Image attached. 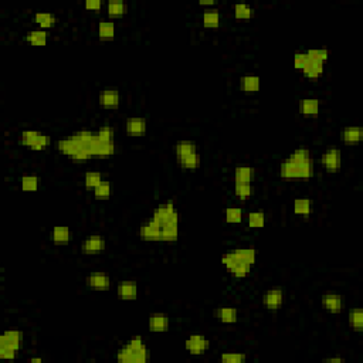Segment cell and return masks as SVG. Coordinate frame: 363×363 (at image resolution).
Listing matches in <instances>:
<instances>
[{"label":"cell","mask_w":363,"mask_h":363,"mask_svg":"<svg viewBox=\"0 0 363 363\" xmlns=\"http://www.w3.org/2000/svg\"><path fill=\"white\" fill-rule=\"evenodd\" d=\"M116 359L121 363H145L149 359V349L144 345L141 336H133L118 350Z\"/></svg>","instance_id":"cell-1"},{"label":"cell","mask_w":363,"mask_h":363,"mask_svg":"<svg viewBox=\"0 0 363 363\" xmlns=\"http://www.w3.org/2000/svg\"><path fill=\"white\" fill-rule=\"evenodd\" d=\"M280 173L282 178L285 179H295V178H302V179H309L314 175V165L312 163H305V165H294L290 161H285L281 163Z\"/></svg>","instance_id":"cell-2"},{"label":"cell","mask_w":363,"mask_h":363,"mask_svg":"<svg viewBox=\"0 0 363 363\" xmlns=\"http://www.w3.org/2000/svg\"><path fill=\"white\" fill-rule=\"evenodd\" d=\"M18 142L33 150H41L51 145V138L38 131H23L20 133Z\"/></svg>","instance_id":"cell-3"},{"label":"cell","mask_w":363,"mask_h":363,"mask_svg":"<svg viewBox=\"0 0 363 363\" xmlns=\"http://www.w3.org/2000/svg\"><path fill=\"white\" fill-rule=\"evenodd\" d=\"M152 220L158 223L161 227L170 223H179V215L175 209L173 201H167L163 206L156 207L152 213Z\"/></svg>","instance_id":"cell-4"},{"label":"cell","mask_w":363,"mask_h":363,"mask_svg":"<svg viewBox=\"0 0 363 363\" xmlns=\"http://www.w3.org/2000/svg\"><path fill=\"white\" fill-rule=\"evenodd\" d=\"M186 349L189 353L192 355H201L204 352L209 350L210 347V341L203 336V335H190L187 339H186Z\"/></svg>","instance_id":"cell-5"},{"label":"cell","mask_w":363,"mask_h":363,"mask_svg":"<svg viewBox=\"0 0 363 363\" xmlns=\"http://www.w3.org/2000/svg\"><path fill=\"white\" fill-rule=\"evenodd\" d=\"M321 163L328 172H336L339 170V167L342 165V155L341 150L336 148L328 149L327 152H324V155L321 156Z\"/></svg>","instance_id":"cell-6"},{"label":"cell","mask_w":363,"mask_h":363,"mask_svg":"<svg viewBox=\"0 0 363 363\" xmlns=\"http://www.w3.org/2000/svg\"><path fill=\"white\" fill-rule=\"evenodd\" d=\"M139 236L146 241H162V227L150 218L141 226Z\"/></svg>","instance_id":"cell-7"},{"label":"cell","mask_w":363,"mask_h":363,"mask_svg":"<svg viewBox=\"0 0 363 363\" xmlns=\"http://www.w3.org/2000/svg\"><path fill=\"white\" fill-rule=\"evenodd\" d=\"M21 339H23V335H21L20 330H6L0 336V349H10V350H16L17 352L20 349V345H21Z\"/></svg>","instance_id":"cell-8"},{"label":"cell","mask_w":363,"mask_h":363,"mask_svg":"<svg viewBox=\"0 0 363 363\" xmlns=\"http://www.w3.org/2000/svg\"><path fill=\"white\" fill-rule=\"evenodd\" d=\"M90 156H109L115 152V144L114 142H102L97 139L91 145L83 148Z\"/></svg>","instance_id":"cell-9"},{"label":"cell","mask_w":363,"mask_h":363,"mask_svg":"<svg viewBox=\"0 0 363 363\" xmlns=\"http://www.w3.org/2000/svg\"><path fill=\"white\" fill-rule=\"evenodd\" d=\"M81 250L84 254H99L105 250V238L98 234L90 236L83 241Z\"/></svg>","instance_id":"cell-10"},{"label":"cell","mask_w":363,"mask_h":363,"mask_svg":"<svg viewBox=\"0 0 363 363\" xmlns=\"http://www.w3.org/2000/svg\"><path fill=\"white\" fill-rule=\"evenodd\" d=\"M322 305L327 311H329L332 314H339L345 307V301L341 295L335 292H327L322 297Z\"/></svg>","instance_id":"cell-11"},{"label":"cell","mask_w":363,"mask_h":363,"mask_svg":"<svg viewBox=\"0 0 363 363\" xmlns=\"http://www.w3.org/2000/svg\"><path fill=\"white\" fill-rule=\"evenodd\" d=\"M119 91L116 88H105L99 94V104L107 109H114L119 105Z\"/></svg>","instance_id":"cell-12"},{"label":"cell","mask_w":363,"mask_h":363,"mask_svg":"<svg viewBox=\"0 0 363 363\" xmlns=\"http://www.w3.org/2000/svg\"><path fill=\"white\" fill-rule=\"evenodd\" d=\"M85 282L90 288H94V290H98V291H107L109 290L111 287V280L107 274L104 272H95V274H91L85 278Z\"/></svg>","instance_id":"cell-13"},{"label":"cell","mask_w":363,"mask_h":363,"mask_svg":"<svg viewBox=\"0 0 363 363\" xmlns=\"http://www.w3.org/2000/svg\"><path fill=\"white\" fill-rule=\"evenodd\" d=\"M263 302L268 309H278L284 302V292L280 288L268 290L264 294Z\"/></svg>","instance_id":"cell-14"},{"label":"cell","mask_w":363,"mask_h":363,"mask_svg":"<svg viewBox=\"0 0 363 363\" xmlns=\"http://www.w3.org/2000/svg\"><path fill=\"white\" fill-rule=\"evenodd\" d=\"M118 297L125 301L138 297V285L133 281H121L118 284Z\"/></svg>","instance_id":"cell-15"},{"label":"cell","mask_w":363,"mask_h":363,"mask_svg":"<svg viewBox=\"0 0 363 363\" xmlns=\"http://www.w3.org/2000/svg\"><path fill=\"white\" fill-rule=\"evenodd\" d=\"M319 101L316 98H304L299 101V112L307 118H312L319 114Z\"/></svg>","instance_id":"cell-16"},{"label":"cell","mask_w":363,"mask_h":363,"mask_svg":"<svg viewBox=\"0 0 363 363\" xmlns=\"http://www.w3.org/2000/svg\"><path fill=\"white\" fill-rule=\"evenodd\" d=\"M169 328V316L166 314H152L149 316V329L152 332H166Z\"/></svg>","instance_id":"cell-17"},{"label":"cell","mask_w":363,"mask_h":363,"mask_svg":"<svg viewBox=\"0 0 363 363\" xmlns=\"http://www.w3.org/2000/svg\"><path fill=\"white\" fill-rule=\"evenodd\" d=\"M301 71L304 73V75H305L307 78H311V80L319 78V77L324 74V63L309 58L308 63L305 64V67H304Z\"/></svg>","instance_id":"cell-18"},{"label":"cell","mask_w":363,"mask_h":363,"mask_svg":"<svg viewBox=\"0 0 363 363\" xmlns=\"http://www.w3.org/2000/svg\"><path fill=\"white\" fill-rule=\"evenodd\" d=\"M255 178V170L251 166H238L234 170V183H251Z\"/></svg>","instance_id":"cell-19"},{"label":"cell","mask_w":363,"mask_h":363,"mask_svg":"<svg viewBox=\"0 0 363 363\" xmlns=\"http://www.w3.org/2000/svg\"><path fill=\"white\" fill-rule=\"evenodd\" d=\"M127 132L133 136H139L146 132V121L144 118H129L125 124Z\"/></svg>","instance_id":"cell-20"},{"label":"cell","mask_w":363,"mask_h":363,"mask_svg":"<svg viewBox=\"0 0 363 363\" xmlns=\"http://www.w3.org/2000/svg\"><path fill=\"white\" fill-rule=\"evenodd\" d=\"M363 138V129L359 127H346L342 132V139L347 145H355Z\"/></svg>","instance_id":"cell-21"},{"label":"cell","mask_w":363,"mask_h":363,"mask_svg":"<svg viewBox=\"0 0 363 363\" xmlns=\"http://www.w3.org/2000/svg\"><path fill=\"white\" fill-rule=\"evenodd\" d=\"M73 233L66 226H55L51 231V238L55 244H66L71 240Z\"/></svg>","instance_id":"cell-22"},{"label":"cell","mask_w":363,"mask_h":363,"mask_svg":"<svg viewBox=\"0 0 363 363\" xmlns=\"http://www.w3.org/2000/svg\"><path fill=\"white\" fill-rule=\"evenodd\" d=\"M81 148H85L88 145H91L92 142H95L98 139V135L97 132H91V131H77V132L73 133L71 136Z\"/></svg>","instance_id":"cell-23"},{"label":"cell","mask_w":363,"mask_h":363,"mask_svg":"<svg viewBox=\"0 0 363 363\" xmlns=\"http://www.w3.org/2000/svg\"><path fill=\"white\" fill-rule=\"evenodd\" d=\"M291 163L294 165H305V163H312V158H311V152L308 149H297L295 152H292L288 159Z\"/></svg>","instance_id":"cell-24"},{"label":"cell","mask_w":363,"mask_h":363,"mask_svg":"<svg viewBox=\"0 0 363 363\" xmlns=\"http://www.w3.org/2000/svg\"><path fill=\"white\" fill-rule=\"evenodd\" d=\"M57 149L61 152V153H64V155H67V156H74L80 149H81V146L73 139V138H70V139H61V141H58L57 142Z\"/></svg>","instance_id":"cell-25"},{"label":"cell","mask_w":363,"mask_h":363,"mask_svg":"<svg viewBox=\"0 0 363 363\" xmlns=\"http://www.w3.org/2000/svg\"><path fill=\"white\" fill-rule=\"evenodd\" d=\"M240 85L241 90L247 94H253L257 92L260 90V77L257 75H244L240 80Z\"/></svg>","instance_id":"cell-26"},{"label":"cell","mask_w":363,"mask_h":363,"mask_svg":"<svg viewBox=\"0 0 363 363\" xmlns=\"http://www.w3.org/2000/svg\"><path fill=\"white\" fill-rule=\"evenodd\" d=\"M234 254L240 263H244L250 267L255 264V250L254 248H237V250H234Z\"/></svg>","instance_id":"cell-27"},{"label":"cell","mask_w":363,"mask_h":363,"mask_svg":"<svg viewBox=\"0 0 363 363\" xmlns=\"http://www.w3.org/2000/svg\"><path fill=\"white\" fill-rule=\"evenodd\" d=\"M26 40L33 44V46H46L47 40H49V33L46 30H32L26 36Z\"/></svg>","instance_id":"cell-28"},{"label":"cell","mask_w":363,"mask_h":363,"mask_svg":"<svg viewBox=\"0 0 363 363\" xmlns=\"http://www.w3.org/2000/svg\"><path fill=\"white\" fill-rule=\"evenodd\" d=\"M98 36L102 40L114 38L115 36V24L109 20H101L98 23Z\"/></svg>","instance_id":"cell-29"},{"label":"cell","mask_w":363,"mask_h":363,"mask_svg":"<svg viewBox=\"0 0 363 363\" xmlns=\"http://www.w3.org/2000/svg\"><path fill=\"white\" fill-rule=\"evenodd\" d=\"M175 152H176V158L182 159L187 155L198 152V149H196V145L190 141H179L175 146Z\"/></svg>","instance_id":"cell-30"},{"label":"cell","mask_w":363,"mask_h":363,"mask_svg":"<svg viewBox=\"0 0 363 363\" xmlns=\"http://www.w3.org/2000/svg\"><path fill=\"white\" fill-rule=\"evenodd\" d=\"M217 318L223 322V324H234L238 318V312L236 308H230V307H224V308H218L217 309Z\"/></svg>","instance_id":"cell-31"},{"label":"cell","mask_w":363,"mask_h":363,"mask_svg":"<svg viewBox=\"0 0 363 363\" xmlns=\"http://www.w3.org/2000/svg\"><path fill=\"white\" fill-rule=\"evenodd\" d=\"M34 21L40 26L41 30H46V29H50L54 26L55 23V16L53 13H49V12H40L34 16Z\"/></svg>","instance_id":"cell-32"},{"label":"cell","mask_w":363,"mask_h":363,"mask_svg":"<svg viewBox=\"0 0 363 363\" xmlns=\"http://www.w3.org/2000/svg\"><path fill=\"white\" fill-rule=\"evenodd\" d=\"M107 10L111 17H121L127 13V4L121 0H109L107 4Z\"/></svg>","instance_id":"cell-33"},{"label":"cell","mask_w":363,"mask_h":363,"mask_svg":"<svg viewBox=\"0 0 363 363\" xmlns=\"http://www.w3.org/2000/svg\"><path fill=\"white\" fill-rule=\"evenodd\" d=\"M200 162H201V159H200V155H199L198 152H195V153H192V155H187V156H184V158H182V159H178V163H179L182 167L190 169V170L198 169L199 166H200Z\"/></svg>","instance_id":"cell-34"},{"label":"cell","mask_w":363,"mask_h":363,"mask_svg":"<svg viewBox=\"0 0 363 363\" xmlns=\"http://www.w3.org/2000/svg\"><path fill=\"white\" fill-rule=\"evenodd\" d=\"M234 193L240 200H246L253 196L254 187L251 183H234Z\"/></svg>","instance_id":"cell-35"},{"label":"cell","mask_w":363,"mask_h":363,"mask_svg":"<svg viewBox=\"0 0 363 363\" xmlns=\"http://www.w3.org/2000/svg\"><path fill=\"white\" fill-rule=\"evenodd\" d=\"M294 212L295 215L308 216L312 212V203L309 199H297L294 201Z\"/></svg>","instance_id":"cell-36"},{"label":"cell","mask_w":363,"mask_h":363,"mask_svg":"<svg viewBox=\"0 0 363 363\" xmlns=\"http://www.w3.org/2000/svg\"><path fill=\"white\" fill-rule=\"evenodd\" d=\"M349 324L350 327L355 330H362L363 329V312L361 308H353L349 312Z\"/></svg>","instance_id":"cell-37"},{"label":"cell","mask_w":363,"mask_h":363,"mask_svg":"<svg viewBox=\"0 0 363 363\" xmlns=\"http://www.w3.org/2000/svg\"><path fill=\"white\" fill-rule=\"evenodd\" d=\"M203 24L204 27L215 29L220 24V13L217 10H206L203 13Z\"/></svg>","instance_id":"cell-38"},{"label":"cell","mask_w":363,"mask_h":363,"mask_svg":"<svg viewBox=\"0 0 363 363\" xmlns=\"http://www.w3.org/2000/svg\"><path fill=\"white\" fill-rule=\"evenodd\" d=\"M179 223H170L162 227V241H175L179 234Z\"/></svg>","instance_id":"cell-39"},{"label":"cell","mask_w":363,"mask_h":363,"mask_svg":"<svg viewBox=\"0 0 363 363\" xmlns=\"http://www.w3.org/2000/svg\"><path fill=\"white\" fill-rule=\"evenodd\" d=\"M247 223L251 229H261L265 224V215L263 212H251L247 216Z\"/></svg>","instance_id":"cell-40"},{"label":"cell","mask_w":363,"mask_h":363,"mask_svg":"<svg viewBox=\"0 0 363 363\" xmlns=\"http://www.w3.org/2000/svg\"><path fill=\"white\" fill-rule=\"evenodd\" d=\"M21 189L24 192H36L38 189V178L37 176H33V175H27V176H23L21 178Z\"/></svg>","instance_id":"cell-41"},{"label":"cell","mask_w":363,"mask_h":363,"mask_svg":"<svg viewBox=\"0 0 363 363\" xmlns=\"http://www.w3.org/2000/svg\"><path fill=\"white\" fill-rule=\"evenodd\" d=\"M94 196L98 200H105L111 196V183L107 181H102L98 186L94 189Z\"/></svg>","instance_id":"cell-42"},{"label":"cell","mask_w":363,"mask_h":363,"mask_svg":"<svg viewBox=\"0 0 363 363\" xmlns=\"http://www.w3.org/2000/svg\"><path fill=\"white\" fill-rule=\"evenodd\" d=\"M234 16L237 18H250L254 16V9L244 3L234 4Z\"/></svg>","instance_id":"cell-43"},{"label":"cell","mask_w":363,"mask_h":363,"mask_svg":"<svg viewBox=\"0 0 363 363\" xmlns=\"http://www.w3.org/2000/svg\"><path fill=\"white\" fill-rule=\"evenodd\" d=\"M101 182H102V176L98 172H87L84 176V183L87 189H95Z\"/></svg>","instance_id":"cell-44"},{"label":"cell","mask_w":363,"mask_h":363,"mask_svg":"<svg viewBox=\"0 0 363 363\" xmlns=\"http://www.w3.org/2000/svg\"><path fill=\"white\" fill-rule=\"evenodd\" d=\"M224 217L227 223H240L243 220V210L238 207H229L224 212Z\"/></svg>","instance_id":"cell-45"},{"label":"cell","mask_w":363,"mask_h":363,"mask_svg":"<svg viewBox=\"0 0 363 363\" xmlns=\"http://www.w3.org/2000/svg\"><path fill=\"white\" fill-rule=\"evenodd\" d=\"M221 362L223 363H244L247 356L244 353H233V352H226L220 356Z\"/></svg>","instance_id":"cell-46"},{"label":"cell","mask_w":363,"mask_h":363,"mask_svg":"<svg viewBox=\"0 0 363 363\" xmlns=\"http://www.w3.org/2000/svg\"><path fill=\"white\" fill-rule=\"evenodd\" d=\"M230 271H231V275H233V277H236V278H244L248 272H250V265L244 264V263H240V261H238V263L234 265L233 268H230Z\"/></svg>","instance_id":"cell-47"},{"label":"cell","mask_w":363,"mask_h":363,"mask_svg":"<svg viewBox=\"0 0 363 363\" xmlns=\"http://www.w3.org/2000/svg\"><path fill=\"white\" fill-rule=\"evenodd\" d=\"M307 54H308V57H309L311 60H316V61H321V63L327 61V60H328V57H329L328 51H327L325 49L308 50V51H307Z\"/></svg>","instance_id":"cell-48"},{"label":"cell","mask_w":363,"mask_h":363,"mask_svg":"<svg viewBox=\"0 0 363 363\" xmlns=\"http://www.w3.org/2000/svg\"><path fill=\"white\" fill-rule=\"evenodd\" d=\"M99 141L102 142H114V131L111 127H102L97 131Z\"/></svg>","instance_id":"cell-49"},{"label":"cell","mask_w":363,"mask_h":363,"mask_svg":"<svg viewBox=\"0 0 363 363\" xmlns=\"http://www.w3.org/2000/svg\"><path fill=\"white\" fill-rule=\"evenodd\" d=\"M308 60H309V57H308L307 53H295V55H294V67L297 70H302L305 67V64L308 63Z\"/></svg>","instance_id":"cell-50"},{"label":"cell","mask_w":363,"mask_h":363,"mask_svg":"<svg viewBox=\"0 0 363 363\" xmlns=\"http://www.w3.org/2000/svg\"><path fill=\"white\" fill-rule=\"evenodd\" d=\"M237 263H238V260H237L234 251L233 253H227V254H223V257H221V264L224 265V267H227L229 270L233 268Z\"/></svg>","instance_id":"cell-51"},{"label":"cell","mask_w":363,"mask_h":363,"mask_svg":"<svg viewBox=\"0 0 363 363\" xmlns=\"http://www.w3.org/2000/svg\"><path fill=\"white\" fill-rule=\"evenodd\" d=\"M88 159H90V155H88L83 148L80 149V150L73 156V161H74V162H87Z\"/></svg>","instance_id":"cell-52"},{"label":"cell","mask_w":363,"mask_h":363,"mask_svg":"<svg viewBox=\"0 0 363 363\" xmlns=\"http://www.w3.org/2000/svg\"><path fill=\"white\" fill-rule=\"evenodd\" d=\"M102 7V3L99 0H87L85 1V9L87 10H99Z\"/></svg>","instance_id":"cell-53"},{"label":"cell","mask_w":363,"mask_h":363,"mask_svg":"<svg viewBox=\"0 0 363 363\" xmlns=\"http://www.w3.org/2000/svg\"><path fill=\"white\" fill-rule=\"evenodd\" d=\"M16 350H10V349H0V358L4 359H15L16 358Z\"/></svg>","instance_id":"cell-54"},{"label":"cell","mask_w":363,"mask_h":363,"mask_svg":"<svg viewBox=\"0 0 363 363\" xmlns=\"http://www.w3.org/2000/svg\"><path fill=\"white\" fill-rule=\"evenodd\" d=\"M325 362L342 363V362H345V359H344V358H329V359H325Z\"/></svg>","instance_id":"cell-55"},{"label":"cell","mask_w":363,"mask_h":363,"mask_svg":"<svg viewBox=\"0 0 363 363\" xmlns=\"http://www.w3.org/2000/svg\"><path fill=\"white\" fill-rule=\"evenodd\" d=\"M215 4V1H212V0H209V1H200V6H213Z\"/></svg>","instance_id":"cell-56"},{"label":"cell","mask_w":363,"mask_h":363,"mask_svg":"<svg viewBox=\"0 0 363 363\" xmlns=\"http://www.w3.org/2000/svg\"><path fill=\"white\" fill-rule=\"evenodd\" d=\"M30 362L40 363V362H41V359H40V358H33V359H30Z\"/></svg>","instance_id":"cell-57"}]
</instances>
